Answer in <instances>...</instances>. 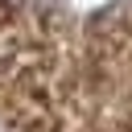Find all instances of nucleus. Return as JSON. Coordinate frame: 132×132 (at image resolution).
Masks as SVG:
<instances>
[]
</instances>
